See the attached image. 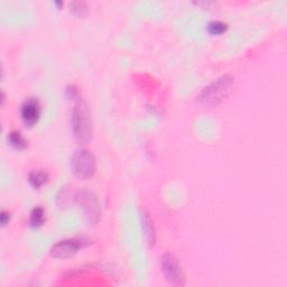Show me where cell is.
<instances>
[{
  "mask_svg": "<svg viewBox=\"0 0 287 287\" xmlns=\"http://www.w3.org/2000/svg\"><path fill=\"white\" fill-rule=\"evenodd\" d=\"M73 134L80 142L91 140L92 125L87 104L81 99H78L74 104L71 118Z\"/></svg>",
  "mask_w": 287,
  "mask_h": 287,
  "instance_id": "obj_1",
  "label": "cell"
},
{
  "mask_svg": "<svg viewBox=\"0 0 287 287\" xmlns=\"http://www.w3.org/2000/svg\"><path fill=\"white\" fill-rule=\"evenodd\" d=\"M233 79L230 76H223L214 80L205 87L199 94L198 101L202 104L214 105L225 100L231 92Z\"/></svg>",
  "mask_w": 287,
  "mask_h": 287,
  "instance_id": "obj_2",
  "label": "cell"
},
{
  "mask_svg": "<svg viewBox=\"0 0 287 287\" xmlns=\"http://www.w3.org/2000/svg\"><path fill=\"white\" fill-rule=\"evenodd\" d=\"M71 168L77 177L91 178L95 173V158L91 152L80 148L74 152L71 158Z\"/></svg>",
  "mask_w": 287,
  "mask_h": 287,
  "instance_id": "obj_3",
  "label": "cell"
},
{
  "mask_svg": "<svg viewBox=\"0 0 287 287\" xmlns=\"http://www.w3.org/2000/svg\"><path fill=\"white\" fill-rule=\"evenodd\" d=\"M162 270L166 279L175 286H183L185 284V276L181 267L178 259L171 253H166L161 258Z\"/></svg>",
  "mask_w": 287,
  "mask_h": 287,
  "instance_id": "obj_4",
  "label": "cell"
},
{
  "mask_svg": "<svg viewBox=\"0 0 287 287\" xmlns=\"http://www.w3.org/2000/svg\"><path fill=\"white\" fill-rule=\"evenodd\" d=\"M89 244V241L83 238H73L65 239V240L58 241L51 249V255L55 258L64 259L72 257L76 255L80 248Z\"/></svg>",
  "mask_w": 287,
  "mask_h": 287,
  "instance_id": "obj_5",
  "label": "cell"
},
{
  "mask_svg": "<svg viewBox=\"0 0 287 287\" xmlns=\"http://www.w3.org/2000/svg\"><path fill=\"white\" fill-rule=\"evenodd\" d=\"M76 200L84 211L87 219L91 223H97L100 217V206L95 195L91 192H79L76 194Z\"/></svg>",
  "mask_w": 287,
  "mask_h": 287,
  "instance_id": "obj_6",
  "label": "cell"
},
{
  "mask_svg": "<svg viewBox=\"0 0 287 287\" xmlns=\"http://www.w3.org/2000/svg\"><path fill=\"white\" fill-rule=\"evenodd\" d=\"M22 118L27 126L35 125L41 115V104L36 98H29L25 101L20 109Z\"/></svg>",
  "mask_w": 287,
  "mask_h": 287,
  "instance_id": "obj_7",
  "label": "cell"
},
{
  "mask_svg": "<svg viewBox=\"0 0 287 287\" xmlns=\"http://www.w3.org/2000/svg\"><path fill=\"white\" fill-rule=\"evenodd\" d=\"M141 226L144 236H145L147 243L150 244V246H153V244L155 243V229H154L151 217L146 211H144L141 214Z\"/></svg>",
  "mask_w": 287,
  "mask_h": 287,
  "instance_id": "obj_8",
  "label": "cell"
},
{
  "mask_svg": "<svg viewBox=\"0 0 287 287\" xmlns=\"http://www.w3.org/2000/svg\"><path fill=\"white\" fill-rule=\"evenodd\" d=\"M28 178L30 184L33 185L35 189H39L47 182L49 175H47V173H45L44 171H42V169H34V171H31L29 173Z\"/></svg>",
  "mask_w": 287,
  "mask_h": 287,
  "instance_id": "obj_9",
  "label": "cell"
},
{
  "mask_svg": "<svg viewBox=\"0 0 287 287\" xmlns=\"http://www.w3.org/2000/svg\"><path fill=\"white\" fill-rule=\"evenodd\" d=\"M8 142L12 145L13 147H15L16 150H24L26 147V140L25 138L22 136L19 131L14 130L12 132L8 134Z\"/></svg>",
  "mask_w": 287,
  "mask_h": 287,
  "instance_id": "obj_10",
  "label": "cell"
},
{
  "mask_svg": "<svg viewBox=\"0 0 287 287\" xmlns=\"http://www.w3.org/2000/svg\"><path fill=\"white\" fill-rule=\"evenodd\" d=\"M44 222V210L41 206H36V208L31 211L29 223L33 228L41 227Z\"/></svg>",
  "mask_w": 287,
  "mask_h": 287,
  "instance_id": "obj_11",
  "label": "cell"
},
{
  "mask_svg": "<svg viewBox=\"0 0 287 287\" xmlns=\"http://www.w3.org/2000/svg\"><path fill=\"white\" fill-rule=\"evenodd\" d=\"M208 30L212 35H220L223 33V31L227 30V25L222 22L213 20V22H211L208 25Z\"/></svg>",
  "mask_w": 287,
  "mask_h": 287,
  "instance_id": "obj_12",
  "label": "cell"
},
{
  "mask_svg": "<svg viewBox=\"0 0 287 287\" xmlns=\"http://www.w3.org/2000/svg\"><path fill=\"white\" fill-rule=\"evenodd\" d=\"M71 12L77 14L79 16H83L87 12V6L86 3L82 2H74L71 4Z\"/></svg>",
  "mask_w": 287,
  "mask_h": 287,
  "instance_id": "obj_13",
  "label": "cell"
},
{
  "mask_svg": "<svg viewBox=\"0 0 287 287\" xmlns=\"http://www.w3.org/2000/svg\"><path fill=\"white\" fill-rule=\"evenodd\" d=\"M66 95H67L68 99H72L73 101H77L78 99H80L79 90L77 89V87H74V86L67 87V89H66Z\"/></svg>",
  "mask_w": 287,
  "mask_h": 287,
  "instance_id": "obj_14",
  "label": "cell"
},
{
  "mask_svg": "<svg viewBox=\"0 0 287 287\" xmlns=\"http://www.w3.org/2000/svg\"><path fill=\"white\" fill-rule=\"evenodd\" d=\"M0 220H2V225H3V226H6L7 223L9 222V220H10L9 212L3 210V211H2V216H0Z\"/></svg>",
  "mask_w": 287,
  "mask_h": 287,
  "instance_id": "obj_15",
  "label": "cell"
}]
</instances>
